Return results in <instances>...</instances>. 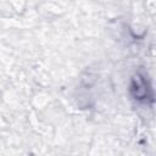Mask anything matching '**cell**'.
Listing matches in <instances>:
<instances>
[{
    "instance_id": "obj_1",
    "label": "cell",
    "mask_w": 156,
    "mask_h": 156,
    "mask_svg": "<svg viewBox=\"0 0 156 156\" xmlns=\"http://www.w3.org/2000/svg\"><path fill=\"white\" fill-rule=\"evenodd\" d=\"M130 93L136 100H146L151 95L150 87L141 74H135L130 83Z\"/></svg>"
}]
</instances>
